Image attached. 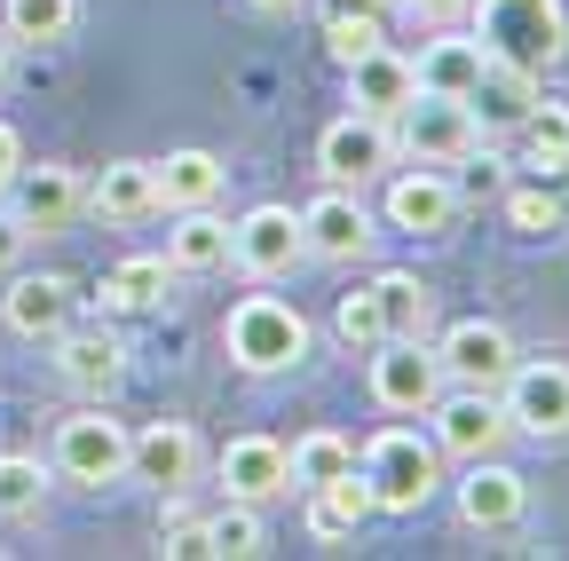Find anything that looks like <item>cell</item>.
<instances>
[{
	"label": "cell",
	"mask_w": 569,
	"mask_h": 561,
	"mask_svg": "<svg viewBox=\"0 0 569 561\" xmlns=\"http://www.w3.org/2000/svg\"><path fill=\"white\" fill-rule=\"evenodd\" d=\"M365 482H372V507L380 514H419L427 499L443 490V451L427 443L419 428H380L372 443H365Z\"/></svg>",
	"instance_id": "3957f363"
},
{
	"label": "cell",
	"mask_w": 569,
	"mask_h": 561,
	"mask_svg": "<svg viewBox=\"0 0 569 561\" xmlns=\"http://www.w3.org/2000/svg\"><path fill=\"white\" fill-rule=\"evenodd\" d=\"M396 0H317V17L325 24H388Z\"/></svg>",
	"instance_id": "f35d334b"
},
{
	"label": "cell",
	"mask_w": 569,
	"mask_h": 561,
	"mask_svg": "<svg viewBox=\"0 0 569 561\" xmlns=\"http://www.w3.org/2000/svg\"><path fill=\"white\" fill-rule=\"evenodd\" d=\"M443 182H451V198H459V206H490L498 190H507V159H490V151L475 143V151H459V159H451V174H443Z\"/></svg>",
	"instance_id": "e575fe53"
},
{
	"label": "cell",
	"mask_w": 569,
	"mask_h": 561,
	"mask_svg": "<svg viewBox=\"0 0 569 561\" xmlns=\"http://www.w3.org/2000/svg\"><path fill=\"white\" fill-rule=\"evenodd\" d=\"M24 238H32V230H24V222L9 214V206H0V277H9V269L24 261Z\"/></svg>",
	"instance_id": "60d3db41"
},
{
	"label": "cell",
	"mask_w": 569,
	"mask_h": 561,
	"mask_svg": "<svg viewBox=\"0 0 569 561\" xmlns=\"http://www.w3.org/2000/svg\"><path fill=\"white\" fill-rule=\"evenodd\" d=\"M230 261L246 269V277H261V285H269V277H293L301 261H309V246H301V214H293V206H246V214L230 222Z\"/></svg>",
	"instance_id": "30bf717a"
},
{
	"label": "cell",
	"mask_w": 569,
	"mask_h": 561,
	"mask_svg": "<svg viewBox=\"0 0 569 561\" xmlns=\"http://www.w3.org/2000/svg\"><path fill=\"white\" fill-rule=\"evenodd\" d=\"M388 167H396V143H388V119H372V111H348V119H332V127L317 134V174H325V182L365 190V182L388 174Z\"/></svg>",
	"instance_id": "4fadbf2b"
},
{
	"label": "cell",
	"mask_w": 569,
	"mask_h": 561,
	"mask_svg": "<svg viewBox=\"0 0 569 561\" xmlns=\"http://www.w3.org/2000/svg\"><path fill=\"white\" fill-rule=\"evenodd\" d=\"M301 246H309V261H365L380 246V222H372V206L348 182H325L301 206Z\"/></svg>",
	"instance_id": "52a82bcc"
},
{
	"label": "cell",
	"mask_w": 569,
	"mask_h": 561,
	"mask_svg": "<svg viewBox=\"0 0 569 561\" xmlns=\"http://www.w3.org/2000/svg\"><path fill=\"white\" fill-rule=\"evenodd\" d=\"M388 143H396L403 167H451L459 151L482 143V134H475L467 96H427V88H411V96L388 111Z\"/></svg>",
	"instance_id": "277c9868"
},
{
	"label": "cell",
	"mask_w": 569,
	"mask_h": 561,
	"mask_svg": "<svg viewBox=\"0 0 569 561\" xmlns=\"http://www.w3.org/2000/svg\"><path fill=\"white\" fill-rule=\"evenodd\" d=\"M71 24H80V0H0V32L9 40H71Z\"/></svg>",
	"instance_id": "f1b7e54d"
},
{
	"label": "cell",
	"mask_w": 569,
	"mask_h": 561,
	"mask_svg": "<svg viewBox=\"0 0 569 561\" xmlns=\"http://www.w3.org/2000/svg\"><path fill=\"white\" fill-rule=\"evenodd\" d=\"M372 301H380L388 340H427V332H436V285L411 277V269H380L372 277Z\"/></svg>",
	"instance_id": "d4e9b609"
},
{
	"label": "cell",
	"mask_w": 569,
	"mask_h": 561,
	"mask_svg": "<svg viewBox=\"0 0 569 561\" xmlns=\"http://www.w3.org/2000/svg\"><path fill=\"white\" fill-rule=\"evenodd\" d=\"M332 340L348 348V357H372V348L388 340V324H380V301H372V285L340 293V309H332Z\"/></svg>",
	"instance_id": "d6a6232c"
},
{
	"label": "cell",
	"mask_w": 569,
	"mask_h": 561,
	"mask_svg": "<svg viewBox=\"0 0 569 561\" xmlns=\"http://www.w3.org/2000/svg\"><path fill=\"white\" fill-rule=\"evenodd\" d=\"M213 467H222V490L246 499V507H269V499L293 490V467H284V443L277 435H230Z\"/></svg>",
	"instance_id": "ffe728a7"
},
{
	"label": "cell",
	"mask_w": 569,
	"mask_h": 561,
	"mask_svg": "<svg viewBox=\"0 0 569 561\" xmlns=\"http://www.w3.org/2000/svg\"><path fill=\"white\" fill-rule=\"evenodd\" d=\"M222 348H230L238 372L277 380V372L309 364V317H301L293 301H277V293H246V301H230V317H222Z\"/></svg>",
	"instance_id": "7a4b0ae2"
},
{
	"label": "cell",
	"mask_w": 569,
	"mask_h": 561,
	"mask_svg": "<svg viewBox=\"0 0 569 561\" xmlns=\"http://www.w3.org/2000/svg\"><path fill=\"white\" fill-rule=\"evenodd\" d=\"M467 17H475L482 56H507L538 80L569 56V9L561 0H467Z\"/></svg>",
	"instance_id": "6da1fadb"
},
{
	"label": "cell",
	"mask_w": 569,
	"mask_h": 561,
	"mask_svg": "<svg viewBox=\"0 0 569 561\" xmlns=\"http://www.w3.org/2000/svg\"><path fill=\"white\" fill-rule=\"evenodd\" d=\"M507 198V230L515 238H553L561 222H569V198H553L546 182H522V190H498Z\"/></svg>",
	"instance_id": "4dcf8cb0"
},
{
	"label": "cell",
	"mask_w": 569,
	"mask_h": 561,
	"mask_svg": "<svg viewBox=\"0 0 569 561\" xmlns=\"http://www.w3.org/2000/svg\"><path fill=\"white\" fill-rule=\"evenodd\" d=\"M88 214L96 222H151V214H167L159 206V167L151 159H111L96 182H88Z\"/></svg>",
	"instance_id": "44dd1931"
},
{
	"label": "cell",
	"mask_w": 569,
	"mask_h": 561,
	"mask_svg": "<svg viewBox=\"0 0 569 561\" xmlns=\"http://www.w3.org/2000/svg\"><path fill=\"white\" fill-rule=\"evenodd\" d=\"M380 214H388V230H411V238H443V230L459 222V198H451L443 167H403V174L388 182V198H380Z\"/></svg>",
	"instance_id": "d6986e66"
},
{
	"label": "cell",
	"mask_w": 569,
	"mask_h": 561,
	"mask_svg": "<svg viewBox=\"0 0 569 561\" xmlns=\"http://www.w3.org/2000/svg\"><path fill=\"white\" fill-rule=\"evenodd\" d=\"M198 467H206V451H198L190 419H151L142 435H127V482H151L159 499H182Z\"/></svg>",
	"instance_id": "7c38bea8"
},
{
	"label": "cell",
	"mask_w": 569,
	"mask_h": 561,
	"mask_svg": "<svg viewBox=\"0 0 569 561\" xmlns=\"http://www.w3.org/2000/svg\"><path fill=\"white\" fill-rule=\"evenodd\" d=\"M40 499H48V467L24 451H0V514L24 522V514H40Z\"/></svg>",
	"instance_id": "836d02e7"
},
{
	"label": "cell",
	"mask_w": 569,
	"mask_h": 561,
	"mask_svg": "<svg viewBox=\"0 0 569 561\" xmlns=\"http://www.w3.org/2000/svg\"><path fill=\"white\" fill-rule=\"evenodd\" d=\"M56 474L80 482V490L127 482V428H119V419H103V411L63 419V428H56Z\"/></svg>",
	"instance_id": "8fae6325"
},
{
	"label": "cell",
	"mask_w": 569,
	"mask_h": 561,
	"mask_svg": "<svg viewBox=\"0 0 569 561\" xmlns=\"http://www.w3.org/2000/svg\"><path fill=\"white\" fill-rule=\"evenodd\" d=\"M167 261H174V277H213V269H230V222L213 214V206H182L174 230H167Z\"/></svg>",
	"instance_id": "603a6c76"
},
{
	"label": "cell",
	"mask_w": 569,
	"mask_h": 561,
	"mask_svg": "<svg viewBox=\"0 0 569 561\" xmlns=\"http://www.w3.org/2000/svg\"><path fill=\"white\" fill-rule=\"evenodd\" d=\"M9 198V214L32 230V238H56V230H71L80 222V198H88V182L71 174V167H56V159H40V167H17V182L0 190Z\"/></svg>",
	"instance_id": "9a60e30c"
},
{
	"label": "cell",
	"mask_w": 569,
	"mask_h": 561,
	"mask_svg": "<svg viewBox=\"0 0 569 561\" xmlns=\"http://www.w3.org/2000/svg\"><path fill=\"white\" fill-rule=\"evenodd\" d=\"M546 151H569V103H546L522 119V159H546Z\"/></svg>",
	"instance_id": "8d00e7d4"
},
{
	"label": "cell",
	"mask_w": 569,
	"mask_h": 561,
	"mask_svg": "<svg viewBox=\"0 0 569 561\" xmlns=\"http://www.w3.org/2000/svg\"><path fill=\"white\" fill-rule=\"evenodd\" d=\"M538 96H546L538 72H522V63H507V56H482V72L467 88L475 134H482V143H490V134H522V119L538 111Z\"/></svg>",
	"instance_id": "5bb4252c"
},
{
	"label": "cell",
	"mask_w": 569,
	"mask_h": 561,
	"mask_svg": "<svg viewBox=\"0 0 569 561\" xmlns=\"http://www.w3.org/2000/svg\"><path fill=\"white\" fill-rule=\"evenodd\" d=\"M372 514H380V507H372L365 467H348V474H332V482H317V490H309V538H325V545L356 538Z\"/></svg>",
	"instance_id": "7402d4cb"
},
{
	"label": "cell",
	"mask_w": 569,
	"mask_h": 561,
	"mask_svg": "<svg viewBox=\"0 0 569 561\" xmlns=\"http://www.w3.org/2000/svg\"><path fill=\"white\" fill-rule=\"evenodd\" d=\"M380 40H388V24H325V56L340 63V72H348L365 48H380Z\"/></svg>",
	"instance_id": "74e56055"
},
{
	"label": "cell",
	"mask_w": 569,
	"mask_h": 561,
	"mask_svg": "<svg viewBox=\"0 0 569 561\" xmlns=\"http://www.w3.org/2000/svg\"><path fill=\"white\" fill-rule=\"evenodd\" d=\"M396 9H403L411 24H436V32H443V24H459V17H467V0H396Z\"/></svg>",
	"instance_id": "ab89813d"
},
{
	"label": "cell",
	"mask_w": 569,
	"mask_h": 561,
	"mask_svg": "<svg viewBox=\"0 0 569 561\" xmlns=\"http://www.w3.org/2000/svg\"><path fill=\"white\" fill-rule=\"evenodd\" d=\"M206 545H213V561H253L269 538H261V514L246 499H230L222 514H206Z\"/></svg>",
	"instance_id": "1f68e13d"
},
{
	"label": "cell",
	"mask_w": 569,
	"mask_h": 561,
	"mask_svg": "<svg viewBox=\"0 0 569 561\" xmlns=\"http://www.w3.org/2000/svg\"><path fill=\"white\" fill-rule=\"evenodd\" d=\"M159 553H167V561H213V545H206V522H190L174 499H167V514H159Z\"/></svg>",
	"instance_id": "d590c367"
},
{
	"label": "cell",
	"mask_w": 569,
	"mask_h": 561,
	"mask_svg": "<svg viewBox=\"0 0 569 561\" xmlns=\"http://www.w3.org/2000/svg\"><path fill=\"white\" fill-rule=\"evenodd\" d=\"M530 514V482L507 467V459H467V474H459V522L467 530H515Z\"/></svg>",
	"instance_id": "ac0fdd59"
},
{
	"label": "cell",
	"mask_w": 569,
	"mask_h": 561,
	"mask_svg": "<svg viewBox=\"0 0 569 561\" xmlns=\"http://www.w3.org/2000/svg\"><path fill=\"white\" fill-rule=\"evenodd\" d=\"M498 403H507L515 435L561 443V435H569V364H553V357H522L507 380H498Z\"/></svg>",
	"instance_id": "ba28073f"
},
{
	"label": "cell",
	"mask_w": 569,
	"mask_h": 561,
	"mask_svg": "<svg viewBox=\"0 0 569 561\" xmlns=\"http://www.w3.org/2000/svg\"><path fill=\"white\" fill-rule=\"evenodd\" d=\"M159 167V206H167V214H182V206H213V198H222V182H230V167L222 159H213V151H167V159H151Z\"/></svg>",
	"instance_id": "484cf974"
},
{
	"label": "cell",
	"mask_w": 569,
	"mask_h": 561,
	"mask_svg": "<svg viewBox=\"0 0 569 561\" xmlns=\"http://www.w3.org/2000/svg\"><path fill=\"white\" fill-rule=\"evenodd\" d=\"M475 72H482V40H475V32H443V40H427V48H419V63H411V80H419L427 96H467V88H475Z\"/></svg>",
	"instance_id": "4316f807"
},
{
	"label": "cell",
	"mask_w": 569,
	"mask_h": 561,
	"mask_svg": "<svg viewBox=\"0 0 569 561\" xmlns=\"http://www.w3.org/2000/svg\"><path fill=\"white\" fill-rule=\"evenodd\" d=\"M71 317H80V285L63 269H40V277H17L9 269V293H0V324L17 340H56Z\"/></svg>",
	"instance_id": "e0dca14e"
},
{
	"label": "cell",
	"mask_w": 569,
	"mask_h": 561,
	"mask_svg": "<svg viewBox=\"0 0 569 561\" xmlns=\"http://www.w3.org/2000/svg\"><path fill=\"white\" fill-rule=\"evenodd\" d=\"M0 80H9V32H0Z\"/></svg>",
	"instance_id": "f6af8a7d"
},
{
	"label": "cell",
	"mask_w": 569,
	"mask_h": 561,
	"mask_svg": "<svg viewBox=\"0 0 569 561\" xmlns=\"http://www.w3.org/2000/svg\"><path fill=\"white\" fill-rule=\"evenodd\" d=\"M427 419H436V451L443 459H490V451H507V435H515L498 388H443L436 403H427Z\"/></svg>",
	"instance_id": "5b68a950"
},
{
	"label": "cell",
	"mask_w": 569,
	"mask_h": 561,
	"mask_svg": "<svg viewBox=\"0 0 569 561\" xmlns=\"http://www.w3.org/2000/svg\"><path fill=\"white\" fill-rule=\"evenodd\" d=\"M284 467H293V490H317V482H332V474L356 467V443L332 435V428H317V435H301L293 451H284Z\"/></svg>",
	"instance_id": "f546056e"
},
{
	"label": "cell",
	"mask_w": 569,
	"mask_h": 561,
	"mask_svg": "<svg viewBox=\"0 0 569 561\" xmlns=\"http://www.w3.org/2000/svg\"><path fill=\"white\" fill-rule=\"evenodd\" d=\"M17 167H24V143H17V127H9V119H0V190H9V182H17Z\"/></svg>",
	"instance_id": "7bdbcfd3"
},
{
	"label": "cell",
	"mask_w": 569,
	"mask_h": 561,
	"mask_svg": "<svg viewBox=\"0 0 569 561\" xmlns=\"http://www.w3.org/2000/svg\"><path fill=\"white\" fill-rule=\"evenodd\" d=\"M522 167H530L553 198H569V151H546V159H522Z\"/></svg>",
	"instance_id": "b9f144b4"
},
{
	"label": "cell",
	"mask_w": 569,
	"mask_h": 561,
	"mask_svg": "<svg viewBox=\"0 0 569 561\" xmlns=\"http://www.w3.org/2000/svg\"><path fill=\"white\" fill-rule=\"evenodd\" d=\"M261 17H293V9H309V0H253Z\"/></svg>",
	"instance_id": "ee69618b"
},
{
	"label": "cell",
	"mask_w": 569,
	"mask_h": 561,
	"mask_svg": "<svg viewBox=\"0 0 569 561\" xmlns=\"http://www.w3.org/2000/svg\"><path fill=\"white\" fill-rule=\"evenodd\" d=\"M48 348H56V372H63V388H80L88 403H103V395L127 380V340H119L111 324H63Z\"/></svg>",
	"instance_id": "2e32d148"
},
{
	"label": "cell",
	"mask_w": 569,
	"mask_h": 561,
	"mask_svg": "<svg viewBox=\"0 0 569 561\" xmlns=\"http://www.w3.org/2000/svg\"><path fill=\"white\" fill-rule=\"evenodd\" d=\"M167 277H174L167 253H127V261L103 277V309H111V317H151V309L167 301Z\"/></svg>",
	"instance_id": "83f0119b"
},
{
	"label": "cell",
	"mask_w": 569,
	"mask_h": 561,
	"mask_svg": "<svg viewBox=\"0 0 569 561\" xmlns=\"http://www.w3.org/2000/svg\"><path fill=\"white\" fill-rule=\"evenodd\" d=\"M411 88H419V80H411V56H396L388 40H380V48H365V56L348 63V111H372V119H388V111H396Z\"/></svg>",
	"instance_id": "cb8c5ba5"
},
{
	"label": "cell",
	"mask_w": 569,
	"mask_h": 561,
	"mask_svg": "<svg viewBox=\"0 0 569 561\" xmlns=\"http://www.w3.org/2000/svg\"><path fill=\"white\" fill-rule=\"evenodd\" d=\"M436 357H443V380L451 388H498V380L522 364V348H515V332L498 324V317H459V324L436 332Z\"/></svg>",
	"instance_id": "9c48e42d"
},
{
	"label": "cell",
	"mask_w": 569,
	"mask_h": 561,
	"mask_svg": "<svg viewBox=\"0 0 569 561\" xmlns=\"http://www.w3.org/2000/svg\"><path fill=\"white\" fill-rule=\"evenodd\" d=\"M451 380H443V357L436 340H380L372 348V403L396 411V419H427V403H436Z\"/></svg>",
	"instance_id": "8992f818"
}]
</instances>
